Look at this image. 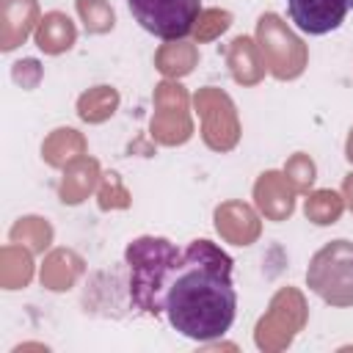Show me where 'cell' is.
Wrapping results in <instances>:
<instances>
[{
	"label": "cell",
	"instance_id": "cell-1",
	"mask_svg": "<svg viewBox=\"0 0 353 353\" xmlns=\"http://www.w3.org/2000/svg\"><path fill=\"white\" fill-rule=\"evenodd\" d=\"M234 314L232 256L210 240H190L168 284L163 317L176 334L193 342H212L232 328Z\"/></svg>",
	"mask_w": 353,
	"mask_h": 353
},
{
	"label": "cell",
	"instance_id": "cell-2",
	"mask_svg": "<svg viewBox=\"0 0 353 353\" xmlns=\"http://www.w3.org/2000/svg\"><path fill=\"white\" fill-rule=\"evenodd\" d=\"M179 259H182V251L165 237L143 234L127 243L124 248L127 292H130V303L141 314L163 317L165 292Z\"/></svg>",
	"mask_w": 353,
	"mask_h": 353
},
{
	"label": "cell",
	"instance_id": "cell-3",
	"mask_svg": "<svg viewBox=\"0 0 353 353\" xmlns=\"http://www.w3.org/2000/svg\"><path fill=\"white\" fill-rule=\"evenodd\" d=\"M306 284L331 306H353V243L334 240L323 245L309 262Z\"/></svg>",
	"mask_w": 353,
	"mask_h": 353
},
{
	"label": "cell",
	"instance_id": "cell-4",
	"mask_svg": "<svg viewBox=\"0 0 353 353\" xmlns=\"http://www.w3.org/2000/svg\"><path fill=\"white\" fill-rule=\"evenodd\" d=\"M127 8L146 33L176 41L193 33L201 0H127Z\"/></svg>",
	"mask_w": 353,
	"mask_h": 353
},
{
	"label": "cell",
	"instance_id": "cell-5",
	"mask_svg": "<svg viewBox=\"0 0 353 353\" xmlns=\"http://www.w3.org/2000/svg\"><path fill=\"white\" fill-rule=\"evenodd\" d=\"M350 0H287V14L301 33L325 36L347 17Z\"/></svg>",
	"mask_w": 353,
	"mask_h": 353
}]
</instances>
